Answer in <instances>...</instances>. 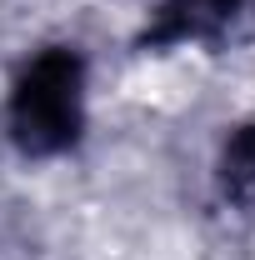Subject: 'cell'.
Listing matches in <instances>:
<instances>
[{
	"instance_id": "6da1fadb",
	"label": "cell",
	"mask_w": 255,
	"mask_h": 260,
	"mask_svg": "<svg viewBox=\"0 0 255 260\" xmlns=\"http://www.w3.org/2000/svg\"><path fill=\"white\" fill-rule=\"evenodd\" d=\"M90 125V65L80 45H35L5 90V140L25 160L70 155Z\"/></svg>"
},
{
	"instance_id": "7a4b0ae2",
	"label": "cell",
	"mask_w": 255,
	"mask_h": 260,
	"mask_svg": "<svg viewBox=\"0 0 255 260\" xmlns=\"http://www.w3.org/2000/svg\"><path fill=\"white\" fill-rule=\"evenodd\" d=\"M245 0H155L135 35L140 55H165L185 45H215L235 30Z\"/></svg>"
},
{
	"instance_id": "3957f363",
	"label": "cell",
	"mask_w": 255,
	"mask_h": 260,
	"mask_svg": "<svg viewBox=\"0 0 255 260\" xmlns=\"http://www.w3.org/2000/svg\"><path fill=\"white\" fill-rule=\"evenodd\" d=\"M215 190L235 215L255 220V115L225 130L220 150H215Z\"/></svg>"
}]
</instances>
